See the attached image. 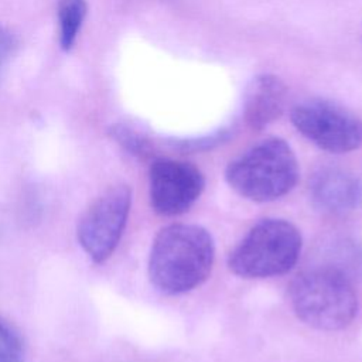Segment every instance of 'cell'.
Masks as SVG:
<instances>
[{
    "mask_svg": "<svg viewBox=\"0 0 362 362\" xmlns=\"http://www.w3.org/2000/svg\"><path fill=\"white\" fill-rule=\"evenodd\" d=\"M88 11L86 0H59V44L64 51H69L76 40L81 25Z\"/></svg>",
    "mask_w": 362,
    "mask_h": 362,
    "instance_id": "obj_10",
    "label": "cell"
},
{
    "mask_svg": "<svg viewBox=\"0 0 362 362\" xmlns=\"http://www.w3.org/2000/svg\"><path fill=\"white\" fill-rule=\"evenodd\" d=\"M294 127L320 148L341 154L362 144V120L348 107L327 99H307L291 110Z\"/></svg>",
    "mask_w": 362,
    "mask_h": 362,
    "instance_id": "obj_5",
    "label": "cell"
},
{
    "mask_svg": "<svg viewBox=\"0 0 362 362\" xmlns=\"http://www.w3.org/2000/svg\"><path fill=\"white\" fill-rule=\"evenodd\" d=\"M287 96L284 82L272 74H263L249 83L245 95V120L253 130H262L283 112Z\"/></svg>",
    "mask_w": 362,
    "mask_h": 362,
    "instance_id": "obj_9",
    "label": "cell"
},
{
    "mask_svg": "<svg viewBox=\"0 0 362 362\" xmlns=\"http://www.w3.org/2000/svg\"><path fill=\"white\" fill-rule=\"evenodd\" d=\"M215 245L211 233L194 223L164 226L154 238L148 256L151 284L164 294H182L211 274Z\"/></svg>",
    "mask_w": 362,
    "mask_h": 362,
    "instance_id": "obj_1",
    "label": "cell"
},
{
    "mask_svg": "<svg viewBox=\"0 0 362 362\" xmlns=\"http://www.w3.org/2000/svg\"><path fill=\"white\" fill-rule=\"evenodd\" d=\"M308 192L313 205L325 214L341 215L362 205V180L338 167L317 170L310 178Z\"/></svg>",
    "mask_w": 362,
    "mask_h": 362,
    "instance_id": "obj_8",
    "label": "cell"
},
{
    "mask_svg": "<svg viewBox=\"0 0 362 362\" xmlns=\"http://www.w3.org/2000/svg\"><path fill=\"white\" fill-rule=\"evenodd\" d=\"M301 245V233L291 222L277 218L262 219L232 249L228 266L245 279L280 276L297 263Z\"/></svg>",
    "mask_w": 362,
    "mask_h": 362,
    "instance_id": "obj_4",
    "label": "cell"
},
{
    "mask_svg": "<svg viewBox=\"0 0 362 362\" xmlns=\"http://www.w3.org/2000/svg\"><path fill=\"white\" fill-rule=\"evenodd\" d=\"M204 188L205 177L191 163L163 158L150 165V204L158 215L175 216L187 212Z\"/></svg>",
    "mask_w": 362,
    "mask_h": 362,
    "instance_id": "obj_7",
    "label": "cell"
},
{
    "mask_svg": "<svg viewBox=\"0 0 362 362\" xmlns=\"http://www.w3.org/2000/svg\"><path fill=\"white\" fill-rule=\"evenodd\" d=\"M132 205V189L115 185L92 201L79 218L76 238L93 263H103L117 247Z\"/></svg>",
    "mask_w": 362,
    "mask_h": 362,
    "instance_id": "obj_6",
    "label": "cell"
},
{
    "mask_svg": "<svg viewBox=\"0 0 362 362\" xmlns=\"http://www.w3.org/2000/svg\"><path fill=\"white\" fill-rule=\"evenodd\" d=\"M0 362H24V346L18 334L0 318Z\"/></svg>",
    "mask_w": 362,
    "mask_h": 362,
    "instance_id": "obj_12",
    "label": "cell"
},
{
    "mask_svg": "<svg viewBox=\"0 0 362 362\" xmlns=\"http://www.w3.org/2000/svg\"><path fill=\"white\" fill-rule=\"evenodd\" d=\"M14 47V40L10 31H7L4 27L0 25V69L7 61L8 55L11 54V49Z\"/></svg>",
    "mask_w": 362,
    "mask_h": 362,
    "instance_id": "obj_14",
    "label": "cell"
},
{
    "mask_svg": "<svg viewBox=\"0 0 362 362\" xmlns=\"http://www.w3.org/2000/svg\"><path fill=\"white\" fill-rule=\"evenodd\" d=\"M229 187L255 202H269L290 192L298 180V163L290 144L269 137L232 160L225 171Z\"/></svg>",
    "mask_w": 362,
    "mask_h": 362,
    "instance_id": "obj_3",
    "label": "cell"
},
{
    "mask_svg": "<svg viewBox=\"0 0 362 362\" xmlns=\"http://www.w3.org/2000/svg\"><path fill=\"white\" fill-rule=\"evenodd\" d=\"M230 137L229 129H221L212 134L195 137V139H184L174 141V147H177L181 151L187 153H195V151H204L212 147H216L222 143H225Z\"/></svg>",
    "mask_w": 362,
    "mask_h": 362,
    "instance_id": "obj_13",
    "label": "cell"
},
{
    "mask_svg": "<svg viewBox=\"0 0 362 362\" xmlns=\"http://www.w3.org/2000/svg\"><path fill=\"white\" fill-rule=\"evenodd\" d=\"M109 134L117 144H120L130 154L144 158L151 154V146L146 137L124 124H115L110 127Z\"/></svg>",
    "mask_w": 362,
    "mask_h": 362,
    "instance_id": "obj_11",
    "label": "cell"
},
{
    "mask_svg": "<svg viewBox=\"0 0 362 362\" xmlns=\"http://www.w3.org/2000/svg\"><path fill=\"white\" fill-rule=\"evenodd\" d=\"M290 304L304 324L337 331L348 327L358 313V296L346 274L337 267L301 272L290 284Z\"/></svg>",
    "mask_w": 362,
    "mask_h": 362,
    "instance_id": "obj_2",
    "label": "cell"
}]
</instances>
